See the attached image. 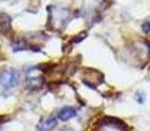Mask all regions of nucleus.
<instances>
[{
  "label": "nucleus",
  "instance_id": "obj_1",
  "mask_svg": "<svg viewBox=\"0 0 150 131\" xmlns=\"http://www.w3.org/2000/svg\"><path fill=\"white\" fill-rule=\"evenodd\" d=\"M20 83V72L15 68H5L0 74V85L5 89L15 88Z\"/></svg>",
  "mask_w": 150,
  "mask_h": 131
},
{
  "label": "nucleus",
  "instance_id": "obj_2",
  "mask_svg": "<svg viewBox=\"0 0 150 131\" xmlns=\"http://www.w3.org/2000/svg\"><path fill=\"white\" fill-rule=\"evenodd\" d=\"M93 131H127V125L116 118H105Z\"/></svg>",
  "mask_w": 150,
  "mask_h": 131
},
{
  "label": "nucleus",
  "instance_id": "obj_3",
  "mask_svg": "<svg viewBox=\"0 0 150 131\" xmlns=\"http://www.w3.org/2000/svg\"><path fill=\"white\" fill-rule=\"evenodd\" d=\"M58 125V121L55 117H46L38 123V130L40 131H52L55 129V126Z\"/></svg>",
  "mask_w": 150,
  "mask_h": 131
},
{
  "label": "nucleus",
  "instance_id": "obj_4",
  "mask_svg": "<svg viewBox=\"0 0 150 131\" xmlns=\"http://www.w3.org/2000/svg\"><path fill=\"white\" fill-rule=\"evenodd\" d=\"M76 116V109L73 106H65L63 109H61V111L58 113V118L61 121H69V119L74 118Z\"/></svg>",
  "mask_w": 150,
  "mask_h": 131
},
{
  "label": "nucleus",
  "instance_id": "obj_5",
  "mask_svg": "<svg viewBox=\"0 0 150 131\" xmlns=\"http://www.w3.org/2000/svg\"><path fill=\"white\" fill-rule=\"evenodd\" d=\"M142 30L146 32V33H149V32H150V22L146 21L145 24H142Z\"/></svg>",
  "mask_w": 150,
  "mask_h": 131
},
{
  "label": "nucleus",
  "instance_id": "obj_6",
  "mask_svg": "<svg viewBox=\"0 0 150 131\" xmlns=\"http://www.w3.org/2000/svg\"><path fill=\"white\" fill-rule=\"evenodd\" d=\"M63 131H71V130H63Z\"/></svg>",
  "mask_w": 150,
  "mask_h": 131
},
{
  "label": "nucleus",
  "instance_id": "obj_7",
  "mask_svg": "<svg viewBox=\"0 0 150 131\" xmlns=\"http://www.w3.org/2000/svg\"><path fill=\"white\" fill-rule=\"evenodd\" d=\"M0 131H1V130H0Z\"/></svg>",
  "mask_w": 150,
  "mask_h": 131
}]
</instances>
